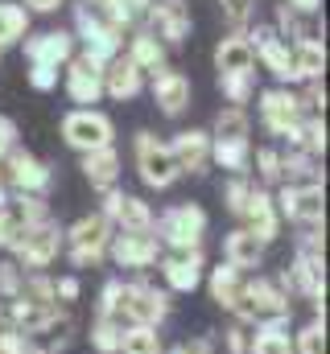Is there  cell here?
Listing matches in <instances>:
<instances>
[{"label": "cell", "mask_w": 330, "mask_h": 354, "mask_svg": "<svg viewBox=\"0 0 330 354\" xmlns=\"http://www.w3.org/2000/svg\"><path fill=\"white\" fill-rule=\"evenodd\" d=\"M169 153H173L177 174H207V165H211V132H202V128L177 132L169 140Z\"/></svg>", "instance_id": "cell-19"}, {"label": "cell", "mask_w": 330, "mask_h": 354, "mask_svg": "<svg viewBox=\"0 0 330 354\" xmlns=\"http://www.w3.org/2000/svg\"><path fill=\"white\" fill-rule=\"evenodd\" d=\"M17 292H21V268L17 264H0V297L12 301Z\"/></svg>", "instance_id": "cell-44"}, {"label": "cell", "mask_w": 330, "mask_h": 354, "mask_svg": "<svg viewBox=\"0 0 330 354\" xmlns=\"http://www.w3.org/2000/svg\"><path fill=\"white\" fill-rule=\"evenodd\" d=\"M141 29H149L165 50L169 46H182L190 37V4L186 0H149Z\"/></svg>", "instance_id": "cell-9"}, {"label": "cell", "mask_w": 330, "mask_h": 354, "mask_svg": "<svg viewBox=\"0 0 330 354\" xmlns=\"http://www.w3.org/2000/svg\"><path fill=\"white\" fill-rule=\"evenodd\" d=\"M112 260L120 268H132V272H145L149 264H157L162 256V243L153 231H112V243H107Z\"/></svg>", "instance_id": "cell-14"}, {"label": "cell", "mask_w": 330, "mask_h": 354, "mask_svg": "<svg viewBox=\"0 0 330 354\" xmlns=\"http://www.w3.org/2000/svg\"><path fill=\"white\" fill-rule=\"evenodd\" d=\"M272 29H277L289 46H293V41H302V37H314V33H310V25H306V17H302V12H293L285 0L277 4V25H272Z\"/></svg>", "instance_id": "cell-37"}, {"label": "cell", "mask_w": 330, "mask_h": 354, "mask_svg": "<svg viewBox=\"0 0 330 354\" xmlns=\"http://www.w3.org/2000/svg\"><path fill=\"white\" fill-rule=\"evenodd\" d=\"M120 354H162V338L153 326H128L120 334Z\"/></svg>", "instance_id": "cell-35"}, {"label": "cell", "mask_w": 330, "mask_h": 354, "mask_svg": "<svg viewBox=\"0 0 330 354\" xmlns=\"http://www.w3.org/2000/svg\"><path fill=\"white\" fill-rule=\"evenodd\" d=\"M297 354H327V322L322 317L297 334Z\"/></svg>", "instance_id": "cell-40"}, {"label": "cell", "mask_w": 330, "mask_h": 354, "mask_svg": "<svg viewBox=\"0 0 330 354\" xmlns=\"http://www.w3.org/2000/svg\"><path fill=\"white\" fill-rule=\"evenodd\" d=\"M141 87H145V75L124 58V54H116L107 66H103V95H112V99H137L141 95Z\"/></svg>", "instance_id": "cell-25"}, {"label": "cell", "mask_w": 330, "mask_h": 354, "mask_svg": "<svg viewBox=\"0 0 330 354\" xmlns=\"http://www.w3.org/2000/svg\"><path fill=\"white\" fill-rule=\"evenodd\" d=\"M219 91H223V99L232 107L252 103V95H256V71L252 75H219Z\"/></svg>", "instance_id": "cell-36"}, {"label": "cell", "mask_w": 330, "mask_h": 354, "mask_svg": "<svg viewBox=\"0 0 330 354\" xmlns=\"http://www.w3.org/2000/svg\"><path fill=\"white\" fill-rule=\"evenodd\" d=\"M293 12H302V17H310V12H318L322 8V0H285Z\"/></svg>", "instance_id": "cell-51"}, {"label": "cell", "mask_w": 330, "mask_h": 354, "mask_svg": "<svg viewBox=\"0 0 330 354\" xmlns=\"http://www.w3.org/2000/svg\"><path fill=\"white\" fill-rule=\"evenodd\" d=\"M137 174L145 185H153V189H169L173 181H177V165H173V153H169V145L157 140L153 132H137Z\"/></svg>", "instance_id": "cell-11"}, {"label": "cell", "mask_w": 330, "mask_h": 354, "mask_svg": "<svg viewBox=\"0 0 330 354\" xmlns=\"http://www.w3.org/2000/svg\"><path fill=\"white\" fill-rule=\"evenodd\" d=\"M25 37H29V12H25L21 4L0 0V50L17 46V41H25Z\"/></svg>", "instance_id": "cell-32"}, {"label": "cell", "mask_w": 330, "mask_h": 354, "mask_svg": "<svg viewBox=\"0 0 330 354\" xmlns=\"http://www.w3.org/2000/svg\"><path fill=\"white\" fill-rule=\"evenodd\" d=\"M215 71L219 75H252L256 71V54H252L248 33H227L215 46Z\"/></svg>", "instance_id": "cell-24"}, {"label": "cell", "mask_w": 330, "mask_h": 354, "mask_svg": "<svg viewBox=\"0 0 330 354\" xmlns=\"http://www.w3.org/2000/svg\"><path fill=\"white\" fill-rule=\"evenodd\" d=\"M75 334V322L71 313H46L42 322H33L29 330H21V351L25 354H58Z\"/></svg>", "instance_id": "cell-15"}, {"label": "cell", "mask_w": 330, "mask_h": 354, "mask_svg": "<svg viewBox=\"0 0 330 354\" xmlns=\"http://www.w3.org/2000/svg\"><path fill=\"white\" fill-rule=\"evenodd\" d=\"M211 161H219L236 177H248V169H252V140H211Z\"/></svg>", "instance_id": "cell-31"}, {"label": "cell", "mask_w": 330, "mask_h": 354, "mask_svg": "<svg viewBox=\"0 0 330 354\" xmlns=\"http://www.w3.org/2000/svg\"><path fill=\"white\" fill-rule=\"evenodd\" d=\"M281 177H285V185H310V181H322L318 157H310V153H302V149L281 153Z\"/></svg>", "instance_id": "cell-30"}, {"label": "cell", "mask_w": 330, "mask_h": 354, "mask_svg": "<svg viewBox=\"0 0 330 354\" xmlns=\"http://www.w3.org/2000/svg\"><path fill=\"white\" fill-rule=\"evenodd\" d=\"M62 4H67V0H25L21 8H25V12H58Z\"/></svg>", "instance_id": "cell-50"}, {"label": "cell", "mask_w": 330, "mask_h": 354, "mask_svg": "<svg viewBox=\"0 0 330 354\" xmlns=\"http://www.w3.org/2000/svg\"><path fill=\"white\" fill-rule=\"evenodd\" d=\"M297 103H302V115H322L327 111V87H322V79L306 83V91L297 95Z\"/></svg>", "instance_id": "cell-42"}, {"label": "cell", "mask_w": 330, "mask_h": 354, "mask_svg": "<svg viewBox=\"0 0 330 354\" xmlns=\"http://www.w3.org/2000/svg\"><path fill=\"white\" fill-rule=\"evenodd\" d=\"M236 313L244 322H256V326H268V322H285L289 317V297L281 292V284L272 280H248L240 301H236Z\"/></svg>", "instance_id": "cell-6"}, {"label": "cell", "mask_w": 330, "mask_h": 354, "mask_svg": "<svg viewBox=\"0 0 330 354\" xmlns=\"http://www.w3.org/2000/svg\"><path fill=\"white\" fill-rule=\"evenodd\" d=\"M0 206H8V181H4V169H0Z\"/></svg>", "instance_id": "cell-52"}, {"label": "cell", "mask_w": 330, "mask_h": 354, "mask_svg": "<svg viewBox=\"0 0 330 354\" xmlns=\"http://www.w3.org/2000/svg\"><path fill=\"white\" fill-rule=\"evenodd\" d=\"M62 71H67V95H71L79 107H91V103L103 99V66H99L95 58L75 54Z\"/></svg>", "instance_id": "cell-18"}, {"label": "cell", "mask_w": 330, "mask_h": 354, "mask_svg": "<svg viewBox=\"0 0 330 354\" xmlns=\"http://www.w3.org/2000/svg\"><path fill=\"white\" fill-rule=\"evenodd\" d=\"M248 41H252V54L264 62V71H272V75L281 79V87L297 83V71H293V50H289V41H285L272 25H256V29H248Z\"/></svg>", "instance_id": "cell-12"}, {"label": "cell", "mask_w": 330, "mask_h": 354, "mask_svg": "<svg viewBox=\"0 0 330 354\" xmlns=\"http://www.w3.org/2000/svg\"><path fill=\"white\" fill-rule=\"evenodd\" d=\"M244 218H248L244 231H252L260 243H272L277 231H281V214H277V202H272L268 189H252V198L244 206Z\"/></svg>", "instance_id": "cell-21"}, {"label": "cell", "mask_w": 330, "mask_h": 354, "mask_svg": "<svg viewBox=\"0 0 330 354\" xmlns=\"http://www.w3.org/2000/svg\"><path fill=\"white\" fill-rule=\"evenodd\" d=\"M17 214H12V206H0V248H8L12 243V235H17Z\"/></svg>", "instance_id": "cell-46"}, {"label": "cell", "mask_w": 330, "mask_h": 354, "mask_svg": "<svg viewBox=\"0 0 330 354\" xmlns=\"http://www.w3.org/2000/svg\"><path fill=\"white\" fill-rule=\"evenodd\" d=\"M54 297H62V301H75V297H79V280H75V276H62V280H54Z\"/></svg>", "instance_id": "cell-49"}, {"label": "cell", "mask_w": 330, "mask_h": 354, "mask_svg": "<svg viewBox=\"0 0 330 354\" xmlns=\"http://www.w3.org/2000/svg\"><path fill=\"white\" fill-rule=\"evenodd\" d=\"M107 243H112V223L103 214H87L79 218L67 235H62V248L71 252V264L75 268H91L107 256Z\"/></svg>", "instance_id": "cell-5"}, {"label": "cell", "mask_w": 330, "mask_h": 354, "mask_svg": "<svg viewBox=\"0 0 330 354\" xmlns=\"http://www.w3.org/2000/svg\"><path fill=\"white\" fill-rule=\"evenodd\" d=\"M252 181L248 177H232L227 185H223V202H227V210L232 214H244V206H248V198H252Z\"/></svg>", "instance_id": "cell-41"}, {"label": "cell", "mask_w": 330, "mask_h": 354, "mask_svg": "<svg viewBox=\"0 0 330 354\" xmlns=\"http://www.w3.org/2000/svg\"><path fill=\"white\" fill-rule=\"evenodd\" d=\"M272 202H277V214H285L289 223L322 227V214H327L322 181H310V185H281V194H277Z\"/></svg>", "instance_id": "cell-10"}, {"label": "cell", "mask_w": 330, "mask_h": 354, "mask_svg": "<svg viewBox=\"0 0 330 354\" xmlns=\"http://www.w3.org/2000/svg\"><path fill=\"white\" fill-rule=\"evenodd\" d=\"M256 169H260V181H281V153L277 149H260L256 153Z\"/></svg>", "instance_id": "cell-43"}, {"label": "cell", "mask_w": 330, "mask_h": 354, "mask_svg": "<svg viewBox=\"0 0 330 354\" xmlns=\"http://www.w3.org/2000/svg\"><path fill=\"white\" fill-rule=\"evenodd\" d=\"M112 136H116L112 120H107L103 111H95V107H75V111L62 120V140H67L71 149H79V153L107 149Z\"/></svg>", "instance_id": "cell-8"}, {"label": "cell", "mask_w": 330, "mask_h": 354, "mask_svg": "<svg viewBox=\"0 0 330 354\" xmlns=\"http://www.w3.org/2000/svg\"><path fill=\"white\" fill-rule=\"evenodd\" d=\"M293 50V71H297V83H318L322 71H327V46L318 37H302L289 46Z\"/></svg>", "instance_id": "cell-28"}, {"label": "cell", "mask_w": 330, "mask_h": 354, "mask_svg": "<svg viewBox=\"0 0 330 354\" xmlns=\"http://www.w3.org/2000/svg\"><path fill=\"white\" fill-rule=\"evenodd\" d=\"M124 58H128L141 75H157V71H165V62H169V50H165L149 29H132V33H128Z\"/></svg>", "instance_id": "cell-23"}, {"label": "cell", "mask_w": 330, "mask_h": 354, "mask_svg": "<svg viewBox=\"0 0 330 354\" xmlns=\"http://www.w3.org/2000/svg\"><path fill=\"white\" fill-rule=\"evenodd\" d=\"M153 103L162 107L165 115H182L186 107H190V79L182 75V71H157L153 75Z\"/></svg>", "instance_id": "cell-22"}, {"label": "cell", "mask_w": 330, "mask_h": 354, "mask_svg": "<svg viewBox=\"0 0 330 354\" xmlns=\"http://www.w3.org/2000/svg\"><path fill=\"white\" fill-rule=\"evenodd\" d=\"M162 276H165V284H169L173 292H194V288L202 284V252L190 248V252H173V256H165L162 260Z\"/></svg>", "instance_id": "cell-20"}, {"label": "cell", "mask_w": 330, "mask_h": 354, "mask_svg": "<svg viewBox=\"0 0 330 354\" xmlns=\"http://www.w3.org/2000/svg\"><path fill=\"white\" fill-rule=\"evenodd\" d=\"M223 8V21L232 25V33H248L252 17H256V0H219Z\"/></svg>", "instance_id": "cell-38"}, {"label": "cell", "mask_w": 330, "mask_h": 354, "mask_svg": "<svg viewBox=\"0 0 330 354\" xmlns=\"http://www.w3.org/2000/svg\"><path fill=\"white\" fill-rule=\"evenodd\" d=\"M25 58H29V66L62 71V66L75 58V33H71V29H46V33H33V37H25Z\"/></svg>", "instance_id": "cell-16"}, {"label": "cell", "mask_w": 330, "mask_h": 354, "mask_svg": "<svg viewBox=\"0 0 330 354\" xmlns=\"http://www.w3.org/2000/svg\"><path fill=\"white\" fill-rule=\"evenodd\" d=\"M302 103L289 87H272V91H260V124L281 136V140H297V128H302Z\"/></svg>", "instance_id": "cell-7"}, {"label": "cell", "mask_w": 330, "mask_h": 354, "mask_svg": "<svg viewBox=\"0 0 330 354\" xmlns=\"http://www.w3.org/2000/svg\"><path fill=\"white\" fill-rule=\"evenodd\" d=\"M244 272L232 264H219L211 272V301L215 305H223V309H236V301H240V292H244Z\"/></svg>", "instance_id": "cell-29"}, {"label": "cell", "mask_w": 330, "mask_h": 354, "mask_svg": "<svg viewBox=\"0 0 330 354\" xmlns=\"http://www.w3.org/2000/svg\"><path fill=\"white\" fill-rule=\"evenodd\" d=\"M12 149H17V124H12L8 115H0V161H4Z\"/></svg>", "instance_id": "cell-47"}, {"label": "cell", "mask_w": 330, "mask_h": 354, "mask_svg": "<svg viewBox=\"0 0 330 354\" xmlns=\"http://www.w3.org/2000/svg\"><path fill=\"white\" fill-rule=\"evenodd\" d=\"M25 79H29V87L33 91H54L58 87V71H50V66H29Z\"/></svg>", "instance_id": "cell-45"}, {"label": "cell", "mask_w": 330, "mask_h": 354, "mask_svg": "<svg viewBox=\"0 0 330 354\" xmlns=\"http://www.w3.org/2000/svg\"><path fill=\"white\" fill-rule=\"evenodd\" d=\"M173 354H219V351H215V342H211V338H194V342H182Z\"/></svg>", "instance_id": "cell-48"}, {"label": "cell", "mask_w": 330, "mask_h": 354, "mask_svg": "<svg viewBox=\"0 0 330 354\" xmlns=\"http://www.w3.org/2000/svg\"><path fill=\"white\" fill-rule=\"evenodd\" d=\"M169 313V297L149 288V284H124V280H107L99 292V317L116 322L120 330L128 326H157Z\"/></svg>", "instance_id": "cell-1"}, {"label": "cell", "mask_w": 330, "mask_h": 354, "mask_svg": "<svg viewBox=\"0 0 330 354\" xmlns=\"http://www.w3.org/2000/svg\"><path fill=\"white\" fill-rule=\"evenodd\" d=\"M260 260H264V243L252 235V231H244V227H236L227 239H223V264L232 268H260Z\"/></svg>", "instance_id": "cell-27"}, {"label": "cell", "mask_w": 330, "mask_h": 354, "mask_svg": "<svg viewBox=\"0 0 330 354\" xmlns=\"http://www.w3.org/2000/svg\"><path fill=\"white\" fill-rule=\"evenodd\" d=\"M252 132V120H248V107H223L215 115V128H211V140H248Z\"/></svg>", "instance_id": "cell-34"}, {"label": "cell", "mask_w": 330, "mask_h": 354, "mask_svg": "<svg viewBox=\"0 0 330 354\" xmlns=\"http://www.w3.org/2000/svg\"><path fill=\"white\" fill-rule=\"evenodd\" d=\"M99 214L112 223V231H153V210H149V202H141L137 194L107 189Z\"/></svg>", "instance_id": "cell-17"}, {"label": "cell", "mask_w": 330, "mask_h": 354, "mask_svg": "<svg viewBox=\"0 0 330 354\" xmlns=\"http://www.w3.org/2000/svg\"><path fill=\"white\" fill-rule=\"evenodd\" d=\"M82 177L95 185V189H116V177H120V153L116 145L107 149H95V153H82Z\"/></svg>", "instance_id": "cell-26"}, {"label": "cell", "mask_w": 330, "mask_h": 354, "mask_svg": "<svg viewBox=\"0 0 330 354\" xmlns=\"http://www.w3.org/2000/svg\"><path fill=\"white\" fill-rule=\"evenodd\" d=\"M281 326H285V322L260 326V330L248 338V354H293V342H289V334H285Z\"/></svg>", "instance_id": "cell-33"}, {"label": "cell", "mask_w": 330, "mask_h": 354, "mask_svg": "<svg viewBox=\"0 0 330 354\" xmlns=\"http://www.w3.org/2000/svg\"><path fill=\"white\" fill-rule=\"evenodd\" d=\"M0 169H4V181H8V189H17V194H37V198H46V189H50V165L46 161H37L33 153H25V149H12L4 161H0Z\"/></svg>", "instance_id": "cell-13"}, {"label": "cell", "mask_w": 330, "mask_h": 354, "mask_svg": "<svg viewBox=\"0 0 330 354\" xmlns=\"http://www.w3.org/2000/svg\"><path fill=\"white\" fill-rule=\"evenodd\" d=\"M120 326L116 322H107V317H95V330H91V346L95 351H103V354H116L120 351Z\"/></svg>", "instance_id": "cell-39"}, {"label": "cell", "mask_w": 330, "mask_h": 354, "mask_svg": "<svg viewBox=\"0 0 330 354\" xmlns=\"http://www.w3.org/2000/svg\"><path fill=\"white\" fill-rule=\"evenodd\" d=\"M12 256H17V268H46L58 260V252H62V231H58V223L54 218H46V223H33V227H17V235H12Z\"/></svg>", "instance_id": "cell-4"}, {"label": "cell", "mask_w": 330, "mask_h": 354, "mask_svg": "<svg viewBox=\"0 0 330 354\" xmlns=\"http://www.w3.org/2000/svg\"><path fill=\"white\" fill-rule=\"evenodd\" d=\"M75 37L82 41V54L95 58L99 66H107L116 54H124V33H120L91 0H79V4H75Z\"/></svg>", "instance_id": "cell-2"}, {"label": "cell", "mask_w": 330, "mask_h": 354, "mask_svg": "<svg viewBox=\"0 0 330 354\" xmlns=\"http://www.w3.org/2000/svg\"><path fill=\"white\" fill-rule=\"evenodd\" d=\"M153 231H157V243H169L173 252H190V248H202V235H207V210L198 202H177L169 206L162 218H153Z\"/></svg>", "instance_id": "cell-3"}]
</instances>
